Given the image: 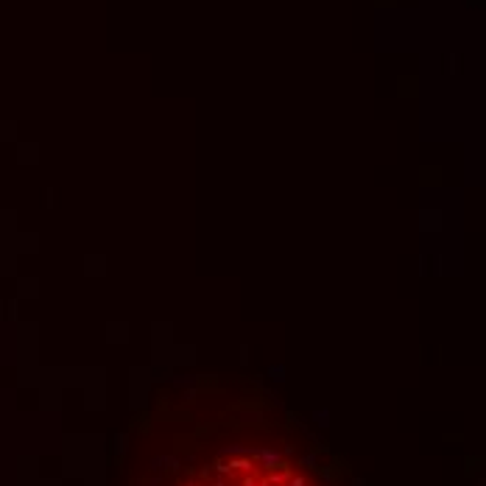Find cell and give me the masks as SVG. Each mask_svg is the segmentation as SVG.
<instances>
[{"instance_id": "obj_1", "label": "cell", "mask_w": 486, "mask_h": 486, "mask_svg": "<svg viewBox=\"0 0 486 486\" xmlns=\"http://www.w3.org/2000/svg\"><path fill=\"white\" fill-rule=\"evenodd\" d=\"M254 458H257V464L265 467V469H277L282 464L280 450H254Z\"/></svg>"}, {"instance_id": "obj_2", "label": "cell", "mask_w": 486, "mask_h": 486, "mask_svg": "<svg viewBox=\"0 0 486 486\" xmlns=\"http://www.w3.org/2000/svg\"><path fill=\"white\" fill-rule=\"evenodd\" d=\"M313 419H316V425H321V428H327V425H330V411H327V408L316 411V414H313Z\"/></svg>"}, {"instance_id": "obj_3", "label": "cell", "mask_w": 486, "mask_h": 486, "mask_svg": "<svg viewBox=\"0 0 486 486\" xmlns=\"http://www.w3.org/2000/svg\"><path fill=\"white\" fill-rule=\"evenodd\" d=\"M302 467H308V469H319V456H316V453L305 456V458H302Z\"/></svg>"}, {"instance_id": "obj_4", "label": "cell", "mask_w": 486, "mask_h": 486, "mask_svg": "<svg viewBox=\"0 0 486 486\" xmlns=\"http://www.w3.org/2000/svg\"><path fill=\"white\" fill-rule=\"evenodd\" d=\"M268 375H271V380H277V383H280V380H285V366H271V369H268Z\"/></svg>"}, {"instance_id": "obj_5", "label": "cell", "mask_w": 486, "mask_h": 486, "mask_svg": "<svg viewBox=\"0 0 486 486\" xmlns=\"http://www.w3.org/2000/svg\"><path fill=\"white\" fill-rule=\"evenodd\" d=\"M243 486H265V484H260V481H254V478H246V481H243Z\"/></svg>"}, {"instance_id": "obj_6", "label": "cell", "mask_w": 486, "mask_h": 486, "mask_svg": "<svg viewBox=\"0 0 486 486\" xmlns=\"http://www.w3.org/2000/svg\"><path fill=\"white\" fill-rule=\"evenodd\" d=\"M213 486H229V484H226V481H215Z\"/></svg>"}, {"instance_id": "obj_7", "label": "cell", "mask_w": 486, "mask_h": 486, "mask_svg": "<svg viewBox=\"0 0 486 486\" xmlns=\"http://www.w3.org/2000/svg\"><path fill=\"white\" fill-rule=\"evenodd\" d=\"M355 486H366V484H363V481H360V478H358V481H355Z\"/></svg>"}, {"instance_id": "obj_8", "label": "cell", "mask_w": 486, "mask_h": 486, "mask_svg": "<svg viewBox=\"0 0 486 486\" xmlns=\"http://www.w3.org/2000/svg\"><path fill=\"white\" fill-rule=\"evenodd\" d=\"M187 486H193V484H187Z\"/></svg>"}]
</instances>
